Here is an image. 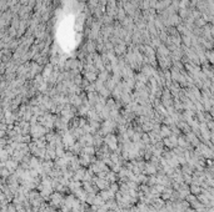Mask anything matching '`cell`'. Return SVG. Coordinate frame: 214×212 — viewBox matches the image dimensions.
Here are the masks:
<instances>
[{"label":"cell","instance_id":"6da1fadb","mask_svg":"<svg viewBox=\"0 0 214 212\" xmlns=\"http://www.w3.org/2000/svg\"><path fill=\"white\" fill-rule=\"evenodd\" d=\"M104 142H105V146H108V149H109V150H115V149L118 147V139H117V136L111 135V133L107 135V137L104 139Z\"/></svg>","mask_w":214,"mask_h":212},{"label":"cell","instance_id":"7a4b0ae2","mask_svg":"<svg viewBox=\"0 0 214 212\" xmlns=\"http://www.w3.org/2000/svg\"><path fill=\"white\" fill-rule=\"evenodd\" d=\"M115 125H117V122L114 121V120L111 119H108L105 120V122L103 124V127H101V132L103 133H109L110 131H113Z\"/></svg>","mask_w":214,"mask_h":212},{"label":"cell","instance_id":"3957f363","mask_svg":"<svg viewBox=\"0 0 214 212\" xmlns=\"http://www.w3.org/2000/svg\"><path fill=\"white\" fill-rule=\"evenodd\" d=\"M63 201H64V197H63V195H61L60 192H55V194L51 196V203L54 205V208L58 207L59 205H61V202H63Z\"/></svg>","mask_w":214,"mask_h":212},{"label":"cell","instance_id":"277c9868","mask_svg":"<svg viewBox=\"0 0 214 212\" xmlns=\"http://www.w3.org/2000/svg\"><path fill=\"white\" fill-rule=\"evenodd\" d=\"M93 161H95L94 157H90L89 155H85V154H83V155H81V157L79 159V164H80V166H88L90 162H93Z\"/></svg>","mask_w":214,"mask_h":212},{"label":"cell","instance_id":"5b68a950","mask_svg":"<svg viewBox=\"0 0 214 212\" xmlns=\"http://www.w3.org/2000/svg\"><path fill=\"white\" fill-rule=\"evenodd\" d=\"M159 135L162 136V137H169L170 135H172V129L170 127H168V126H162L159 129Z\"/></svg>","mask_w":214,"mask_h":212},{"label":"cell","instance_id":"8992f818","mask_svg":"<svg viewBox=\"0 0 214 212\" xmlns=\"http://www.w3.org/2000/svg\"><path fill=\"white\" fill-rule=\"evenodd\" d=\"M143 172L147 175H154L157 172V166H154L153 164H145V167H144Z\"/></svg>","mask_w":214,"mask_h":212},{"label":"cell","instance_id":"52a82bcc","mask_svg":"<svg viewBox=\"0 0 214 212\" xmlns=\"http://www.w3.org/2000/svg\"><path fill=\"white\" fill-rule=\"evenodd\" d=\"M189 191L192 192V194L194 195V196H197V195H199L200 192H202V187L200 186H198V185H194V184H192V186L189 187Z\"/></svg>","mask_w":214,"mask_h":212},{"label":"cell","instance_id":"ba28073f","mask_svg":"<svg viewBox=\"0 0 214 212\" xmlns=\"http://www.w3.org/2000/svg\"><path fill=\"white\" fill-rule=\"evenodd\" d=\"M83 154L89 155V156H93V155L95 154V149L93 147V146H84V149H83Z\"/></svg>","mask_w":214,"mask_h":212},{"label":"cell","instance_id":"9c48e42d","mask_svg":"<svg viewBox=\"0 0 214 212\" xmlns=\"http://www.w3.org/2000/svg\"><path fill=\"white\" fill-rule=\"evenodd\" d=\"M105 203V201L101 198L99 195H95V197H94V202H93V205H97V206H103V205Z\"/></svg>","mask_w":214,"mask_h":212},{"label":"cell","instance_id":"30bf717a","mask_svg":"<svg viewBox=\"0 0 214 212\" xmlns=\"http://www.w3.org/2000/svg\"><path fill=\"white\" fill-rule=\"evenodd\" d=\"M149 184H150V185H157V177H155L154 175L149 178Z\"/></svg>","mask_w":214,"mask_h":212},{"label":"cell","instance_id":"8fae6325","mask_svg":"<svg viewBox=\"0 0 214 212\" xmlns=\"http://www.w3.org/2000/svg\"><path fill=\"white\" fill-rule=\"evenodd\" d=\"M184 212H197V211H195V210H194V208H193V207H192V208H189V207H188V208H187V210H185V211H184Z\"/></svg>","mask_w":214,"mask_h":212}]
</instances>
